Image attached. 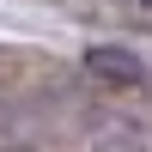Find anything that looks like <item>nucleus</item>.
<instances>
[{"mask_svg":"<svg viewBox=\"0 0 152 152\" xmlns=\"http://www.w3.org/2000/svg\"><path fill=\"white\" fill-rule=\"evenodd\" d=\"M85 67H91L97 79H110V85H146V61H134L128 49H116V43L91 49V55H85Z\"/></svg>","mask_w":152,"mask_h":152,"instance_id":"1","label":"nucleus"}]
</instances>
